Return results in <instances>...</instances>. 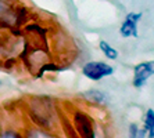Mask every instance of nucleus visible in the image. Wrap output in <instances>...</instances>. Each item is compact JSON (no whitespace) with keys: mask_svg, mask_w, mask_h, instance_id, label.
<instances>
[{"mask_svg":"<svg viewBox=\"0 0 154 138\" xmlns=\"http://www.w3.org/2000/svg\"><path fill=\"white\" fill-rule=\"evenodd\" d=\"M144 133L149 138H154V110L149 109L144 115Z\"/></svg>","mask_w":154,"mask_h":138,"instance_id":"5","label":"nucleus"},{"mask_svg":"<svg viewBox=\"0 0 154 138\" xmlns=\"http://www.w3.org/2000/svg\"><path fill=\"white\" fill-rule=\"evenodd\" d=\"M137 134H139V130L135 124H131V128H129V138H137Z\"/></svg>","mask_w":154,"mask_h":138,"instance_id":"9","label":"nucleus"},{"mask_svg":"<svg viewBox=\"0 0 154 138\" xmlns=\"http://www.w3.org/2000/svg\"><path fill=\"white\" fill-rule=\"evenodd\" d=\"M75 124L82 138H94V131L92 127V122L86 115L78 113L75 116Z\"/></svg>","mask_w":154,"mask_h":138,"instance_id":"4","label":"nucleus"},{"mask_svg":"<svg viewBox=\"0 0 154 138\" xmlns=\"http://www.w3.org/2000/svg\"><path fill=\"white\" fill-rule=\"evenodd\" d=\"M0 138H21V137L17 135L15 133H13V131H6L3 134H0Z\"/></svg>","mask_w":154,"mask_h":138,"instance_id":"10","label":"nucleus"},{"mask_svg":"<svg viewBox=\"0 0 154 138\" xmlns=\"http://www.w3.org/2000/svg\"><path fill=\"white\" fill-rule=\"evenodd\" d=\"M26 138H54V137H50L49 134H46V133H43V131L40 130H29L28 134H26Z\"/></svg>","mask_w":154,"mask_h":138,"instance_id":"8","label":"nucleus"},{"mask_svg":"<svg viewBox=\"0 0 154 138\" xmlns=\"http://www.w3.org/2000/svg\"><path fill=\"white\" fill-rule=\"evenodd\" d=\"M99 46H100V50L103 51V54L108 60H117V58H118V51H117L114 47L110 46L106 40H100Z\"/></svg>","mask_w":154,"mask_h":138,"instance_id":"6","label":"nucleus"},{"mask_svg":"<svg viewBox=\"0 0 154 138\" xmlns=\"http://www.w3.org/2000/svg\"><path fill=\"white\" fill-rule=\"evenodd\" d=\"M154 75V61L149 62H142L136 65L133 69V86L135 87H142L146 83L147 79H150Z\"/></svg>","mask_w":154,"mask_h":138,"instance_id":"2","label":"nucleus"},{"mask_svg":"<svg viewBox=\"0 0 154 138\" xmlns=\"http://www.w3.org/2000/svg\"><path fill=\"white\" fill-rule=\"evenodd\" d=\"M85 97L89 101L96 102V104H103L106 101V95L101 91H99V90H89V91L85 92Z\"/></svg>","mask_w":154,"mask_h":138,"instance_id":"7","label":"nucleus"},{"mask_svg":"<svg viewBox=\"0 0 154 138\" xmlns=\"http://www.w3.org/2000/svg\"><path fill=\"white\" fill-rule=\"evenodd\" d=\"M82 73H83V76H86L90 80L97 81V80H101L103 78L111 76L114 73V69H112L111 65L106 64V62L92 61V62H88V64L83 65Z\"/></svg>","mask_w":154,"mask_h":138,"instance_id":"1","label":"nucleus"},{"mask_svg":"<svg viewBox=\"0 0 154 138\" xmlns=\"http://www.w3.org/2000/svg\"><path fill=\"white\" fill-rule=\"evenodd\" d=\"M142 14L140 13H129L125 17V21L122 22L121 25V36L124 37H137L139 33H137V22L140 21Z\"/></svg>","mask_w":154,"mask_h":138,"instance_id":"3","label":"nucleus"}]
</instances>
